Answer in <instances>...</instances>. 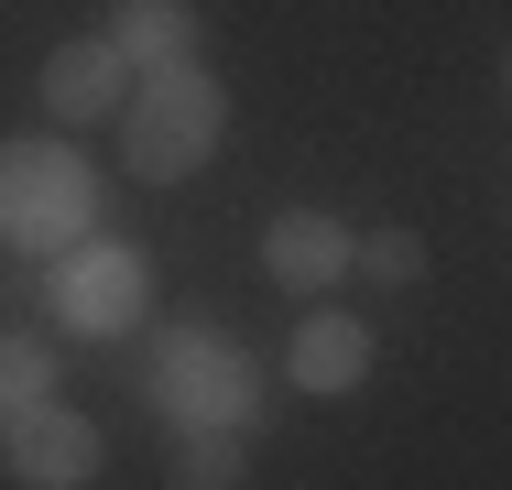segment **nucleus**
Masks as SVG:
<instances>
[{
	"instance_id": "4",
	"label": "nucleus",
	"mask_w": 512,
	"mask_h": 490,
	"mask_svg": "<svg viewBox=\"0 0 512 490\" xmlns=\"http://www.w3.org/2000/svg\"><path fill=\"white\" fill-rule=\"evenodd\" d=\"M120 98H131V55H120L109 33L44 55V120H55V131H88V120H109Z\"/></svg>"
},
{
	"instance_id": "1",
	"label": "nucleus",
	"mask_w": 512,
	"mask_h": 490,
	"mask_svg": "<svg viewBox=\"0 0 512 490\" xmlns=\"http://www.w3.org/2000/svg\"><path fill=\"white\" fill-rule=\"evenodd\" d=\"M218 142H229V88L207 77L197 55L131 77V98H120V164H131L142 186H186Z\"/></svg>"
},
{
	"instance_id": "2",
	"label": "nucleus",
	"mask_w": 512,
	"mask_h": 490,
	"mask_svg": "<svg viewBox=\"0 0 512 490\" xmlns=\"http://www.w3.org/2000/svg\"><path fill=\"white\" fill-rule=\"evenodd\" d=\"M88 218V175L55 153V142H0V229L22 240H55Z\"/></svg>"
},
{
	"instance_id": "8",
	"label": "nucleus",
	"mask_w": 512,
	"mask_h": 490,
	"mask_svg": "<svg viewBox=\"0 0 512 490\" xmlns=\"http://www.w3.org/2000/svg\"><path fill=\"white\" fill-rule=\"evenodd\" d=\"M109 44L131 55V77H153V66H186V55H197V0H120Z\"/></svg>"
},
{
	"instance_id": "3",
	"label": "nucleus",
	"mask_w": 512,
	"mask_h": 490,
	"mask_svg": "<svg viewBox=\"0 0 512 490\" xmlns=\"http://www.w3.org/2000/svg\"><path fill=\"white\" fill-rule=\"evenodd\" d=\"M0 458H11V480H22V490H88V480H99V436H88L66 403H22V414H0Z\"/></svg>"
},
{
	"instance_id": "10",
	"label": "nucleus",
	"mask_w": 512,
	"mask_h": 490,
	"mask_svg": "<svg viewBox=\"0 0 512 490\" xmlns=\"http://www.w3.org/2000/svg\"><path fill=\"white\" fill-rule=\"evenodd\" d=\"M349 273L382 284V294H404V284H425V240H414V229H371V240H349Z\"/></svg>"
},
{
	"instance_id": "7",
	"label": "nucleus",
	"mask_w": 512,
	"mask_h": 490,
	"mask_svg": "<svg viewBox=\"0 0 512 490\" xmlns=\"http://www.w3.org/2000/svg\"><path fill=\"white\" fill-rule=\"evenodd\" d=\"M371 349H382V338H371L360 316H306L284 371H295V392H360L371 382Z\"/></svg>"
},
{
	"instance_id": "12",
	"label": "nucleus",
	"mask_w": 512,
	"mask_h": 490,
	"mask_svg": "<svg viewBox=\"0 0 512 490\" xmlns=\"http://www.w3.org/2000/svg\"><path fill=\"white\" fill-rule=\"evenodd\" d=\"M502 88H512V55H502Z\"/></svg>"
},
{
	"instance_id": "5",
	"label": "nucleus",
	"mask_w": 512,
	"mask_h": 490,
	"mask_svg": "<svg viewBox=\"0 0 512 490\" xmlns=\"http://www.w3.org/2000/svg\"><path fill=\"white\" fill-rule=\"evenodd\" d=\"M262 273L284 294H327L349 273V218H327V207H284L273 229H262Z\"/></svg>"
},
{
	"instance_id": "6",
	"label": "nucleus",
	"mask_w": 512,
	"mask_h": 490,
	"mask_svg": "<svg viewBox=\"0 0 512 490\" xmlns=\"http://www.w3.org/2000/svg\"><path fill=\"white\" fill-rule=\"evenodd\" d=\"M131 305H142V262H131L120 240L66 251V273H55V316H66V327H120Z\"/></svg>"
},
{
	"instance_id": "9",
	"label": "nucleus",
	"mask_w": 512,
	"mask_h": 490,
	"mask_svg": "<svg viewBox=\"0 0 512 490\" xmlns=\"http://www.w3.org/2000/svg\"><path fill=\"white\" fill-rule=\"evenodd\" d=\"M240 469H251V447H240L229 425H207V436H175L164 490H240Z\"/></svg>"
},
{
	"instance_id": "11",
	"label": "nucleus",
	"mask_w": 512,
	"mask_h": 490,
	"mask_svg": "<svg viewBox=\"0 0 512 490\" xmlns=\"http://www.w3.org/2000/svg\"><path fill=\"white\" fill-rule=\"evenodd\" d=\"M22 403H55V349L44 338H0V414Z\"/></svg>"
}]
</instances>
